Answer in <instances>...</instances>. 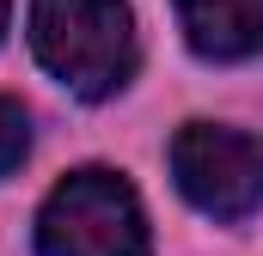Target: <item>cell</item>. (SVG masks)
<instances>
[{
    "label": "cell",
    "mask_w": 263,
    "mask_h": 256,
    "mask_svg": "<svg viewBox=\"0 0 263 256\" xmlns=\"http://www.w3.org/2000/svg\"><path fill=\"white\" fill-rule=\"evenodd\" d=\"M178 25L202 61H245L263 49V0H178Z\"/></svg>",
    "instance_id": "277c9868"
},
{
    "label": "cell",
    "mask_w": 263,
    "mask_h": 256,
    "mask_svg": "<svg viewBox=\"0 0 263 256\" xmlns=\"http://www.w3.org/2000/svg\"><path fill=\"white\" fill-rule=\"evenodd\" d=\"M172 177L208 220H245L263 207V140L214 122H184L172 140Z\"/></svg>",
    "instance_id": "3957f363"
},
{
    "label": "cell",
    "mask_w": 263,
    "mask_h": 256,
    "mask_svg": "<svg viewBox=\"0 0 263 256\" xmlns=\"http://www.w3.org/2000/svg\"><path fill=\"white\" fill-rule=\"evenodd\" d=\"M37 250L43 256H147V214L129 177L86 165L67 171L37 207Z\"/></svg>",
    "instance_id": "7a4b0ae2"
},
{
    "label": "cell",
    "mask_w": 263,
    "mask_h": 256,
    "mask_svg": "<svg viewBox=\"0 0 263 256\" xmlns=\"http://www.w3.org/2000/svg\"><path fill=\"white\" fill-rule=\"evenodd\" d=\"M25 153H31V116H25L18 98H0V177L18 171Z\"/></svg>",
    "instance_id": "5b68a950"
},
{
    "label": "cell",
    "mask_w": 263,
    "mask_h": 256,
    "mask_svg": "<svg viewBox=\"0 0 263 256\" xmlns=\"http://www.w3.org/2000/svg\"><path fill=\"white\" fill-rule=\"evenodd\" d=\"M6 18H12V0H0V37H6Z\"/></svg>",
    "instance_id": "8992f818"
},
{
    "label": "cell",
    "mask_w": 263,
    "mask_h": 256,
    "mask_svg": "<svg viewBox=\"0 0 263 256\" xmlns=\"http://www.w3.org/2000/svg\"><path fill=\"white\" fill-rule=\"evenodd\" d=\"M31 49L73 98H117L135 79L141 37L129 0H31Z\"/></svg>",
    "instance_id": "6da1fadb"
}]
</instances>
